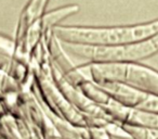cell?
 I'll return each mask as SVG.
<instances>
[{
	"mask_svg": "<svg viewBox=\"0 0 158 139\" xmlns=\"http://www.w3.org/2000/svg\"><path fill=\"white\" fill-rule=\"evenodd\" d=\"M158 33V19L135 25L112 27H84L56 25L52 34L62 44L110 47L141 41Z\"/></svg>",
	"mask_w": 158,
	"mask_h": 139,
	"instance_id": "obj_1",
	"label": "cell"
},
{
	"mask_svg": "<svg viewBox=\"0 0 158 139\" xmlns=\"http://www.w3.org/2000/svg\"><path fill=\"white\" fill-rule=\"evenodd\" d=\"M78 68L81 73L87 72L97 85L119 83L158 97V71L139 62L89 63Z\"/></svg>",
	"mask_w": 158,
	"mask_h": 139,
	"instance_id": "obj_2",
	"label": "cell"
},
{
	"mask_svg": "<svg viewBox=\"0 0 158 139\" xmlns=\"http://www.w3.org/2000/svg\"><path fill=\"white\" fill-rule=\"evenodd\" d=\"M61 45L65 52H70L76 58L86 60V64L138 62L158 52V33L147 39L119 46L94 47L62 42Z\"/></svg>",
	"mask_w": 158,
	"mask_h": 139,
	"instance_id": "obj_3",
	"label": "cell"
},
{
	"mask_svg": "<svg viewBox=\"0 0 158 139\" xmlns=\"http://www.w3.org/2000/svg\"><path fill=\"white\" fill-rule=\"evenodd\" d=\"M110 100L126 108L136 109L147 99L149 95L119 83H103L98 85Z\"/></svg>",
	"mask_w": 158,
	"mask_h": 139,
	"instance_id": "obj_4",
	"label": "cell"
}]
</instances>
